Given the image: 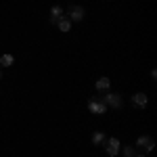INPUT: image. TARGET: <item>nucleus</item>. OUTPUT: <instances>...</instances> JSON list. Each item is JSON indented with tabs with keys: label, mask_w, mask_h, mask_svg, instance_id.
Masks as SVG:
<instances>
[{
	"label": "nucleus",
	"mask_w": 157,
	"mask_h": 157,
	"mask_svg": "<svg viewBox=\"0 0 157 157\" xmlns=\"http://www.w3.org/2000/svg\"><path fill=\"white\" fill-rule=\"evenodd\" d=\"M147 103H149V98H147L145 92H136V94L132 97V105H134L136 109H145Z\"/></svg>",
	"instance_id": "423d86ee"
},
{
	"label": "nucleus",
	"mask_w": 157,
	"mask_h": 157,
	"mask_svg": "<svg viewBox=\"0 0 157 157\" xmlns=\"http://www.w3.org/2000/svg\"><path fill=\"white\" fill-rule=\"evenodd\" d=\"M136 147H140V149H145L147 153H151V151L155 149V140H153L151 136H138V138H136Z\"/></svg>",
	"instance_id": "20e7f679"
},
{
	"label": "nucleus",
	"mask_w": 157,
	"mask_h": 157,
	"mask_svg": "<svg viewBox=\"0 0 157 157\" xmlns=\"http://www.w3.org/2000/svg\"><path fill=\"white\" fill-rule=\"evenodd\" d=\"M13 63H15V57H13V55H2V57H0V65H2V67H11Z\"/></svg>",
	"instance_id": "9d476101"
},
{
	"label": "nucleus",
	"mask_w": 157,
	"mask_h": 157,
	"mask_svg": "<svg viewBox=\"0 0 157 157\" xmlns=\"http://www.w3.org/2000/svg\"><path fill=\"white\" fill-rule=\"evenodd\" d=\"M63 17V11H61V6H52L50 9V25H57V19Z\"/></svg>",
	"instance_id": "1a4fd4ad"
},
{
	"label": "nucleus",
	"mask_w": 157,
	"mask_h": 157,
	"mask_svg": "<svg viewBox=\"0 0 157 157\" xmlns=\"http://www.w3.org/2000/svg\"><path fill=\"white\" fill-rule=\"evenodd\" d=\"M105 140H107V136H105L103 132H94L92 134V143H94V145H105Z\"/></svg>",
	"instance_id": "9b49d317"
},
{
	"label": "nucleus",
	"mask_w": 157,
	"mask_h": 157,
	"mask_svg": "<svg viewBox=\"0 0 157 157\" xmlns=\"http://www.w3.org/2000/svg\"><path fill=\"white\" fill-rule=\"evenodd\" d=\"M57 27H59L61 32H69V29H71V21L63 15V17H59V19H57Z\"/></svg>",
	"instance_id": "6e6552de"
},
{
	"label": "nucleus",
	"mask_w": 157,
	"mask_h": 157,
	"mask_svg": "<svg viewBox=\"0 0 157 157\" xmlns=\"http://www.w3.org/2000/svg\"><path fill=\"white\" fill-rule=\"evenodd\" d=\"M84 15H86V11L82 9V6H69V21H82L84 19Z\"/></svg>",
	"instance_id": "39448f33"
},
{
	"label": "nucleus",
	"mask_w": 157,
	"mask_h": 157,
	"mask_svg": "<svg viewBox=\"0 0 157 157\" xmlns=\"http://www.w3.org/2000/svg\"><path fill=\"white\" fill-rule=\"evenodd\" d=\"M136 157H145V155H136Z\"/></svg>",
	"instance_id": "4468645a"
},
{
	"label": "nucleus",
	"mask_w": 157,
	"mask_h": 157,
	"mask_svg": "<svg viewBox=\"0 0 157 157\" xmlns=\"http://www.w3.org/2000/svg\"><path fill=\"white\" fill-rule=\"evenodd\" d=\"M94 86H97L98 92H105V90H109V86H111V80L103 75V78H98V80H97V84H94Z\"/></svg>",
	"instance_id": "0eeeda50"
},
{
	"label": "nucleus",
	"mask_w": 157,
	"mask_h": 157,
	"mask_svg": "<svg viewBox=\"0 0 157 157\" xmlns=\"http://www.w3.org/2000/svg\"><path fill=\"white\" fill-rule=\"evenodd\" d=\"M120 151L124 153V157H136V149L134 147H121Z\"/></svg>",
	"instance_id": "f8f14e48"
},
{
	"label": "nucleus",
	"mask_w": 157,
	"mask_h": 157,
	"mask_svg": "<svg viewBox=\"0 0 157 157\" xmlns=\"http://www.w3.org/2000/svg\"><path fill=\"white\" fill-rule=\"evenodd\" d=\"M107 105L105 103H101V101H97V98H90L88 101V111L90 113H94V115H103V113H107Z\"/></svg>",
	"instance_id": "f03ea898"
},
{
	"label": "nucleus",
	"mask_w": 157,
	"mask_h": 157,
	"mask_svg": "<svg viewBox=\"0 0 157 157\" xmlns=\"http://www.w3.org/2000/svg\"><path fill=\"white\" fill-rule=\"evenodd\" d=\"M0 80H2V71H0Z\"/></svg>",
	"instance_id": "ddd939ff"
},
{
	"label": "nucleus",
	"mask_w": 157,
	"mask_h": 157,
	"mask_svg": "<svg viewBox=\"0 0 157 157\" xmlns=\"http://www.w3.org/2000/svg\"><path fill=\"white\" fill-rule=\"evenodd\" d=\"M120 149H121V143L117 138H107V140H105V151H107V155L115 157L120 153Z\"/></svg>",
	"instance_id": "7ed1b4c3"
},
{
	"label": "nucleus",
	"mask_w": 157,
	"mask_h": 157,
	"mask_svg": "<svg viewBox=\"0 0 157 157\" xmlns=\"http://www.w3.org/2000/svg\"><path fill=\"white\" fill-rule=\"evenodd\" d=\"M97 101L105 103V105H107V107H111V109H120L121 105H124V101H121V94H117V92H107V94L98 97Z\"/></svg>",
	"instance_id": "f257e3e1"
}]
</instances>
